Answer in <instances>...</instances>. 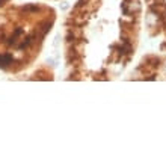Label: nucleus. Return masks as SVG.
I'll return each mask as SVG.
<instances>
[{
  "label": "nucleus",
  "instance_id": "obj_4",
  "mask_svg": "<svg viewBox=\"0 0 166 166\" xmlns=\"http://www.w3.org/2000/svg\"><path fill=\"white\" fill-rule=\"evenodd\" d=\"M12 2H14V0H0V11H2V9H5L9 3H12Z\"/></svg>",
  "mask_w": 166,
  "mask_h": 166
},
{
  "label": "nucleus",
  "instance_id": "obj_2",
  "mask_svg": "<svg viewBox=\"0 0 166 166\" xmlns=\"http://www.w3.org/2000/svg\"><path fill=\"white\" fill-rule=\"evenodd\" d=\"M56 21L45 3H9L0 11V70L18 74L33 65Z\"/></svg>",
  "mask_w": 166,
  "mask_h": 166
},
{
  "label": "nucleus",
  "instance_id": "obj_1",
  "mask_svg": "<svg viewBox=\"0 0 166 166\" xmlns=\"http://www.w3.org/2000/svg\"><path fill=\"white\" fill-rule=\"evenodd\" d=\"M142 0H77L65 18L68 80H113L139 47Z\"/></svg>",
  "mask_w": 166,
  "mask_h": 166
},
{
  "label": "nucleus",
  "instance_id": "obj_3",
  "mask_svg": "<svg viewBox=\"0 0 166 166\" xmlns=\"http://www.w3.org/2000/svg\"><path fill=\"white\" fill-rule=\"evenodd\" d=\"M148 35L157 41V53L142 58L134 80H166V0H142Z\"/></svg>",
  "mask_w": 166,
  "mask_h": 166
}]
</instances>
